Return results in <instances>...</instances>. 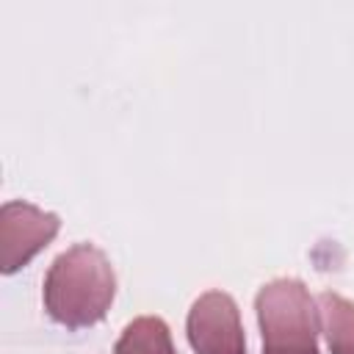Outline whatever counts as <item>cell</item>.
Listing matches in <instances>:
<instances>
[{
	"mask_svg": "<svg viewBox=\"0 0 354 354\" xmlns=\"http://www.w3.org/2000/svg\"><path fill=\"white\" fill-rule=\"evenodd\" d=\"M116 296V274L108 254L83 241L61 252L44 277L41 299L47 315L66 329L100 324Z\"/></svg>",
	"mask_w": 354,
	"mask_h": 354,
	"instance_id": "obj_1",
	"label": "cell"
},
{
	"mask_svg": "<svg viewBox=\"0 0 354 354\" xmlns=\"http://www.w3.org/2000/svg\"><path fill=\"white\" fill-rule=\"evenodd\" d=\"M263 354H321L318 307L296 277H277L254 296Z\"/></svg>",
	"mask_w": 354,
	"mask_h": 354,
	"instance_id": "obj_2",
	"label": "cell"
},
{
	"mask_svg": "<svg viewBox=\"0 0 354 354\" xmlns=\"http://www.w3.org/2000/svg\"><path fill=\"white\" fill-rule=\"evenodd\" d=\"M61 230V218L25 199H8L0 207V271L14 274L28 266Z\"/></svg>",
	"mask_w": 354,
	"mask_h": 354,
	"instance_id": "obj_3",
	"label": "cell"
},
{
	"mask_svg": "<svg viewBox=\"0 0 354 354\" xmlns=\"http://www.w3.org/2000/svg\"><path fill=\"white\" fill-rule=\"evenodd\" d=\"M185 332L196 354H246L241 310L227 290L202 293L188 310Z\"/></svg>",
	"mask_w": 354,
	"mask_h": 354,
	"instance_id": "obj_4",
	"label": "cell"
},
{
	"mask_svg": "<svg viewBox=\"0 0 354 354\" xmlns=\"http://www.w3.org/2000/svg\"><path fill=\"white\" fill-rule=\"evenodd\" d=\"M113 354H177V348L160 315H138L122 329Z\"/></svg>",
	"mask_w": 354,
	"mask_h": 354,
	"instance_id": "obj_5",
	"label": "cell"
},
{
	"mask_svg": "<svg viewBox=\"0 0 354 354\" xmlns=\"http://www.w3.org/2000/svg\"><path fill=\"white\" fill-rule=\"evenodd\" d=\"M318 318L329 354H354V301L335 290H324L318 296Z\"/></svg>",
	"mask_w": 354,
	"mask_h": 354,
	"instance_id": "obj_6",
	"label": "cell"
}]
</instances>
